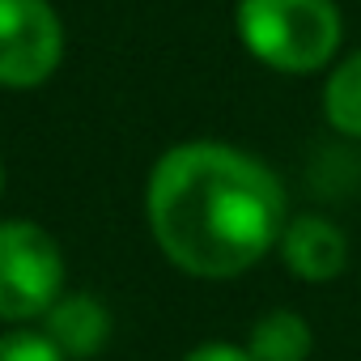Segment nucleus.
I'll return each instance as SVG.
<instances>
[{
	"mask_svg": "<svg viewBox=\"0 0 361 361\" xmlns=\"http://www.w3.org/2000/svg\"><path fill=\"white\" fill-rule=\"evenodd\" d=\"M247 353L255 361H310L314 327L306 314L289 306H272L247 327Z\"/></svg>",
	"mask_w": 361,
	"mask_h": 361,
	"instance_id": "obj_7",
	"label": "nucleus"
},
{
	"mask_svg": "<svg viewBox=\"0 0 361 361\" xmlns=\"http://www.w3.org/2000/svg\"><path fill=\"white\" fill-rule=\"evenodd\" d=\"M323 119L331 132L361 140V47L344 56L323 81Z\"/></svg>",
	"mask_w": 361,
	"mask_h": 361,
	"instance_id": "obj_8",
	"label": "nucleus"
},
{
	"mask_svg": "<svg viewBox=\"0 0 361 361\" xmlns=\"http://www.w3.org/2000/svg\"><path fill=\"white\" fill-rule=\"evenodd\" d=\"M276 251L285 268L306 285H331L348 268V234L323 213H289Z\"/></svg>",
	"mask_w": 361,
	"mask_h": 361,
	"instance_id": "obj_5",
	"label": "nucleus"
},
{
	"mask_svg": "<svg viewBox=\"0 0 361 361\" xmlns=\"http://www.w3.org/2000/svg\"><path fill=\"white\" fill-rule=\"evenodd\" d=\"M234 30L255 64L285 77H310L340 51L344 18L331 0H238Z\"/></svg>",
	"mask_w": 361,
	"mask_h": 361,
	"instance_id": "obj_2",
	"label": "nucleus"
},
{
	"mask_svg": "<svg viewBox=\"0 0 361 361\" xmlns=\"http://www.w3.org/2000/svg\"><path fill=\"white\" fill-rule=\"evenodd\" d=\"M39 327L51 336V344L68 361H90L111 344L115 319H111L106 302L94 293H60L51 302V310L39 319Z\"/></svg>",
	"mask_w": 361,
	"mask_h": 361,
	"instance_id": "obj_6",
	"label": "nucleus"
},
{
	"mask_svg": "<svg viewBox=\"0 0 361 361\" xmlns=\"http://www.w3.org/2000/svg\"><path fill=\"white\" fill-rule=\"evenodd\" d=\"M0 196H5V166H0Z\"/></svg>",
	"mask_w": 361,
	"mask_h": 361,
	"instance_id": "obj_11",
	"label": "nucleus"
},
{
	"mask_svg": "<svg viewBox=\"0 0 361 361\" xmlns=\"http://www.w3.org/2000/svg\"><path fill=\"white\" fill-rule=\"evenodd\" d=\"M0 361H68L43 327H5L0 331Z\"/></svg>",
	"mask_w": 361,
	"mask_h": 361,
	"instance_id": "obj_9",
	"label": "nucleus"
},
{
	"mask_svg": "<svg viewBox=\"0 0 361 361\" xmlns=\"http://www.w3.org/2000/svg\"><path fill=\"white\" fill-rule=\"evenodd\" d=\"M157 251L196 281H234L276 251L289 196L268 161L230 140L170 145L145 178Z\"/></svg>",
	"mask_w": 361,
	"mask_h": 361,
	"instance_id": "obj_1",
	"label": "nucleus"
},
{
	"mask_svg": "<svg viewBox=\"0 0 361 361\" xmlns=\"http://www.w3.org/2000/svg\"><path fill=\"white\" fill-rule=\"evenodd\" d=\"M64 293V251L51 230L26 217L0 221V323L30 327Z\"/></svg>",
	"mask_w": 361,
	"mask_h": 361,
	"instance_id": "obj_3",
	"label": "nucleus"
},
{
	"mask_svg": "<svg viewBox=\"0 0 361 361\" xmlns=\"http://www.w3.org/2000/svg\"><path fill=\"white\" fill-rule=\"evenodd\" d=\"M183 361H255L247 353V344H234V340H200L192 353H183Z\"/></svg>",
	"mask_w": 361,
	"mask_h": 361,
	"instance_id": "obj_10",
	"label": "nucleus"
},
{
	"mask_svg": "<svg viewBox=\"0 0 361 361\" xmlns=\"http://www.w3.org/2000/svg\"><path fill=\"white\" fill-rule=\"evenodd\" d=\"M60 60L64 22L51 0H0V90H39Z\"/></svg>",
	"mask_w": 361,
	"mask_h": 361,
	"instance_id": "obj_4",
	"label": "nucleus"
}]
</instances>
